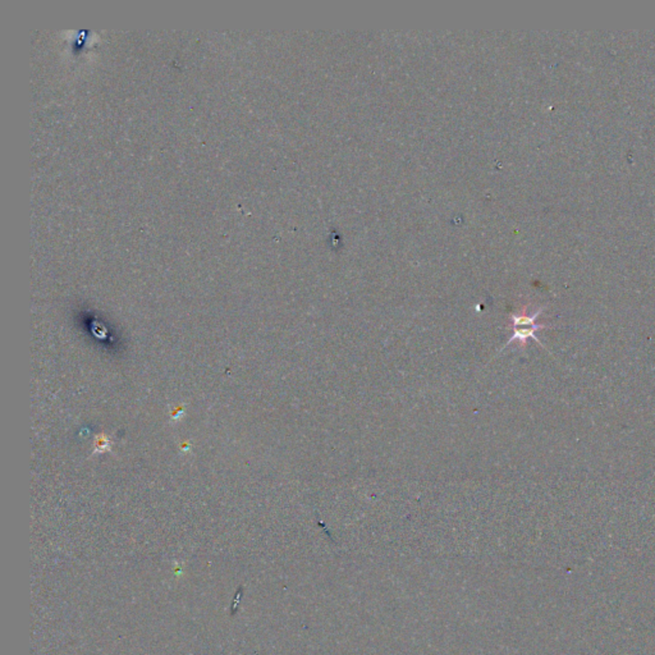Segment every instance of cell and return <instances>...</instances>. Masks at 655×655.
I'll return each instance as SVG.
<instances>
[{"mask_svg": "<svg viewBox=\"0 0 655 655\" xmlns=\"http://www.w3.org/2000/svg\"><path fill=\"white\" fill-rule=\"evenodd\" d=\"M544 309H539L535 311L533 315H528L525 311L518 312V314H512L511 320H512V337L509 338L508 342L503 346L499 352L506 350L508 346L513 342H520V347L525 348L528 344V338H533L536 344H539L543 348L544 344H541L540 339L535 336L536 331H543L548 328L547 325L539 324L536 323V319L540 316L541 312Z\"/></svg>", "mask_w": 655, "mask_h": 655, "instance_id": "obj_1", "label": "cell"}]
</instances>
